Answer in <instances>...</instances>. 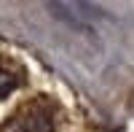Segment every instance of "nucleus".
Segmentation results:
<instances>
[{"label": "nucleus", "mask_w": 134, "mask_h": 132, "mask_svg": "<svg viewBox=\"0 0 134 132\" xmlns=\"http://www.w3.org/2000/svg\"><path fill=\"white\" fill-rule=\"evenodd\" d=\"M16 86V81H14V75L11 73H5V70H0V97L3 94H8L11 89Z\"/></svg>", "instance_id": "nucleus-1"}]
</instances>
